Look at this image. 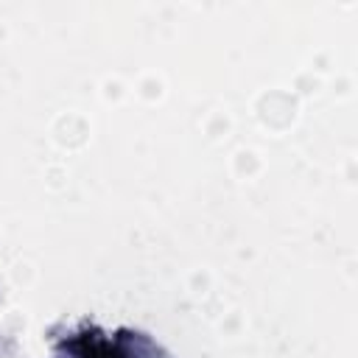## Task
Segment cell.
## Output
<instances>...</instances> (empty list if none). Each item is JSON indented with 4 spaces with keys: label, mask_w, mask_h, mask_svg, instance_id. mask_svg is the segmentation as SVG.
Listing matches in <instances>:
<instances>
[{
    "label": "cell",
    "mask_w": 358,
    "mask_h": 358,
    "mask_svg": "<svg viewBox=\"0 0 358 358\" xmlns=\"http://www.w3.org/2000/svg\"><path fill=\"white\" fill-rule=\"evenodd\" d=\"M78 358H126L117 347H112V344H106V341H95V344H87L81 352H78Z\"/></svg>",
    "instance_id": "6da1fadb"
}]
</instances>
